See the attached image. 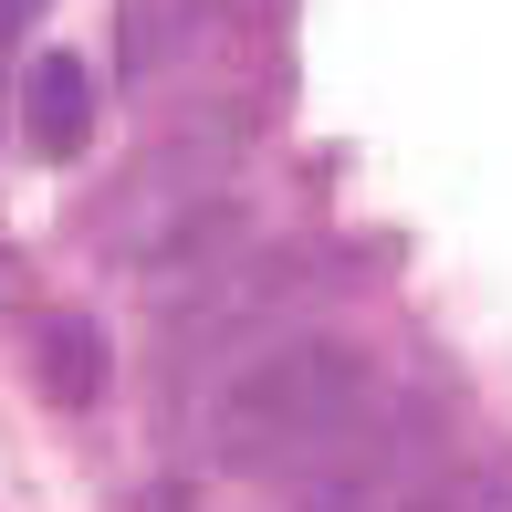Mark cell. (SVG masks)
I'll return each instance as SVG.
<instances>
[{"mask_svg": "<svg viewBox=\"0 0 512 512\" xmlns=\"http://www.w3.org/2000/svg\"><path fill=\"white\" fill-rule=\"evenodd\" d=\"M95 63L84 53H32V74H21V136H32V157H84V136H95Z\"/></svg>", "mask_w": 512, "mask_h": 512, "instance_id": "obj_3", "label": "cell"}, {"mask_svg": "<svg viewBox=\"0 0 512 512\" xmlns=\"http://www.w3.org/2000/svg\"><path fill=\"white\" fill-rule=\"evenodd\" d=\"M251 251V220H241V199H178L157 230H126V272L147 293H199L209 272H230Z\"/></svg>", "mask_w": 512, "mask_h": 512, "instance_id": "obj_2", "label": "cell"}, {"mask_svg": "<svg viewBox=\"0 0 512 512\" xmlns=\"http://www.w3.org/2000/svg\"><path fill=\"white\" fill-rule=\"evenodd\" d=\"M32 387H42L53 408H95L105 387H115L105 324H95V314H42V324H32Z\"/></svg>", "mask_w": 512, "mask_h": 512, "instance_id": "obj_4", "label": "cell"}, {"mask_svg": "<svg viewBox=\"0 0 512 512\" xmlns=\"http://www.w3.org/2000/svg\"><path fill=\"white\" fill-rule=\"evenodd\" d=\"M0 304H21V262H11V251H0Z\"/></svg>", "mask_w": 512, "mask_h": 512, "instance_id": "obj_6", "label": "cell"}, {"mask_svg": "<svg viewBox=\"0 0 512 512\" xmlns=\"http://www.w3.org/2000/svg\"><path fill=\"white\" fill-rule=\"evenodd\" d=\"M377 366L356 335H283L209 398V460L220 471H304L366 429Z\"/></svg>", "mask_w": 512, "mask_h": 512, "instance_id": "obj_1", "label": "cell"}, {"mask_svg": "<svg viewBox=\"0 0 512 512\" xmlns=\"http://www.w3.org/2000/svg\"><path fill=\"white\" fill-rule=\"evenodd\" d=\"M220 11H230V0H126V11H115V53H126V74L157 84Z\"/></svg>", "mask_w": 512, "mask_h": 512, "instance_id": "obj_5", "label": "cell"}]
</instances>
